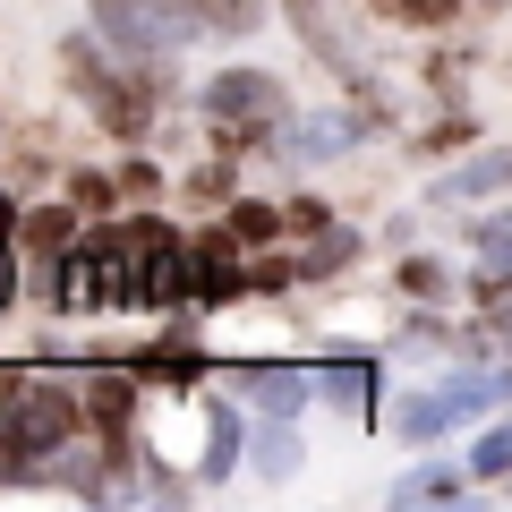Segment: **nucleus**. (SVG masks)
Masks as SVG:
<instances>
[{"label": "nucleus", "instance_id": "f257e3e1", "mask_svg": "<svg viewBox=\"0 0 512 512\" xmlns=\"http://www.w3.org/2000/svg\"><path fill=\"white\" fill-rule=\"evenodd\" d=\"M69 393L60 384H35V376H0V453H52L69 436Z\"/></svg>", "mask_w": 512, "mask_h": 512}, {"label": "nucleus", "instance_id": "f03ea898", "mask_svg": "<svg viewBox=\"0 0 512 512\" xmlns=\"http://www.w3.org/2000/svg\"><path fill=\"white\" fill-rule=\"evenodd\" d=\"M487 402H504V376H453V384H444V393H419V402H410V410H402V419H393V427H402L410 444H427V436H444V427L478 419V410H487Z\"/></svg>", "mask_w": 512, "mask_h": 512}, {"label": "nucleus", "instance_id": "7ed1b4c3", "mask_svg": "<svg viewBox=\"0 0 512 512\" xmlns=\"http://www.w3.org/2000/svg\"><path fill=\"white\" fill-rule=\"evenodd\" d=\"M103 35L120 52H171V43L197 35V18L171 9V0H103Z\"/></svg>", "mask_w": 512, "mask_h": 512}, {"label": "nucleus", "instance_id": "20e7f679", "mask_svg": "<svg viewBox=\"0 0 512 512\" xmlns=\"http://www.w3.org/2000/svg\"><path fill=\"white\" fill-rule=\"evenodd\" d=\"M205 103H214V120H282V86L265 69H222Z\"/></svg>", "mask_w": 512, "mask_h": 512}, {"label": "nucleus", "instance_id": "39448f33", "mask_svg": "<svg viewBox=\"0 0 512 512\" xmlns=\"http://www.w3.org/2000/svg\"><path fill=\"white\" fill-rule=\"evenodd\" d=\"M231 222H222L214 239H197V248H188V291L205 299V308H222V299H239V265H231Z\"/></svg>", "mask_w": 512, "mask_h": 512}, {"label": "nucleus", "instance_id": "423d86ee", "mask_svg": "<svg viewBox=\"0 0 512 512\" xmlns=\"http://www.w3.org/2000/svg\"><path fill=\"white\" fill-rule=\"evenodd\" d=\"M231 384H239V393H256L265 410H299L316 393V376H299V367H231Z\"/></svg>", "mask_w": 512, "mask_h": 512}, {"label": "nucleus", "instance_id": "0eeeda50", "mask_svg": "<svg viewBox=\"0 0 512 512\" xmlns=\"http://www.w3.org/2000/svg\"><path fill=\"white\" fill-rule=\"evenodd\" d=\"M342 146H359V120H350V111H316V120L291 128V154H299V163H325V154H342Z\"/></svg>", "mask_w": 512, "mask_h": 512}, {"label": "nucleus", "instance_id": "6e6552de", "mask_svg": "<svg viewBox=\"0 0 512 512\" xmlns=\"http://www.w3.org/2000/svg\"><path fill=\"white\" fill-rule=\"evenodd\" d=\"M77 402H86V419L103 427V436H120V427H128V410H137V384H128V376H94L86 393H77Z\"/></svg>", "mask_w": 512, "mask_h": 512}, {"label": "nucleus", "instance_id": "1a4fd4ad", "mask_svg": "<svg viewBox=\"0 0 512 512\" xmlns=\"http://www.w3.org/2000/svg\"><path fill=\"white\" fill-rule=\"evenodd\" d=\"M197 367H205V359H197V333H188V325H180V342H154V350H146V376L197 384Z\"/></svg>", "mask_w": 512, "mask_h": 512}, {"label": "nucleus", "instance_id": "9d476101", "mask_svg": "<svg viewBox=\"0 0 512 512\" xmlns=\"http://www.w3.org/2000/svg\"><path fill=\"white\" fill-rule=\"evenodd\" d=\"M504 180H512V154H478V163H470V171H453L436 197H478V188H504Z\"/></svg>", "mask_w": 512, "mask_h": 512}, {"label": "nucleus", "instance_id": "9b49d317", "mask_svg": "<svg viewBox=\"0 0 512 512\" xmlns=\"http://www.w3.org/2000/svg\"><path fill=\"white\" fill-rule=\"evenodd\" d=\"M26 248H35V256H69V205H43V214H26Z\"/></svg>", "mask_w": 512, "mask_h": 512}, {"label": "nucleus", "instance_id": "f8f14e48", "mask_svg": "<svg viewBox=\"0 0 512 512\" xmlns=\"http://www.w3.org/2000/svg\"><path fill=\"white\" fill-rule=\"evenodd\" d=\"M350 256H359V239H350V231H325V239L308 248V265H299V274H308V282H325V274H342Z\"/></svg>", "mask_w": 512, "mask_h": 512}, {"label": "nucleus", "instance_id": "ddd939ff", "mask_svg": "<svg viewBox=\"0 0 512 512\" xmlns=\"http://www.w3.org/2000/svg\"><path fill=\"white\" fill-rule=\"evenodd\" d=\"M231 461H239V419H231V410H214V436H205V478H231Z\"/></svg>", "mask_w": 512, "mask_h": 512}, {"label": "nucleus", "instance_id": "4468645a", "mask_svg": "<svg viewBox=\"0 0 512 512\" xmlns=\"http://www.w3.org/2000/svg\"><path fill=\"white\" fill-rule=\"evenodd\" d=\"M316 393H333V402H367V393H376V367H316Z\"/></svg>", "mask_w": 512, "mask_h": 512}, {"label": "nucleus", "instance_id": "2eb2a0df", "mask_svg": "<svg viewBox=\"0 0 512 512\" xmlns=\"http://www.w3.org/2000/svg\"><path fill=\"white\" fill-rule=\"evenodd\" d=\"M478 248H487V282H504V274H512V214L478 222Z\"/></svg>", "mask_w": 512, "mask_h": 512}, {"label": "nucleus", "instance_id": "dca6fc26", "mask_svg": "<svg viewBox=\"0 0 512 512\" xmlns=\"http://www.w3.org/2000/svg\"><path fill=\"white\" fill-rule=\"evenodd\" d=\"M376 9H384V18H402V26H444L461 0H376Z\"/></svg>", "mask_w": 512, "mask_h": 512}, {"label": "nucleus", "instance_id": "f3484780", "mask_svg": "<svg viewBox=\"0 0 512 512\" xmlns=\"http://www.w3.org/2000/svg\"><path fill=\"white\" fill-rule=\"evenodd\" d=\"M470 470L478 478H512V427H487V444L470 453Z\"/></svg>", "mask_w": 512, "mask_h": 512}, {"label": "nucleus", "instance_id": "a211bd4d", "mask_svg": "<svg viewBox=\"0 0 512 512\" xmlns=\"http://www.w3.org/2000/svg\"><path fill=\"white\" fill-rule=\"evenodd\" d=\"M282 222H291V214H274V205H239V214H231V239H248V248H256V239H274Z\"/></svg>", "mask_w": 512, "mask_h": 512}, {"label": "nucleus", "instance_id": "6ab92c4d", "mask_svg": "<svg viewBox=\"0 0 512 512\" xmlns=\"http://www.w3.org/2000/svg\"><path fill=\"white\" fill-rule=\"evenodd\" d=\"M393 495H402V504H427V495H461V478L427 461V470H419V478H402V487H393Z\"/></svg>", "mask_w": 512, "mask_h": 512}, {"label": "nucleus", "instance_id": "aec40b11", "mask_svg": "<svg viewBox=\"0 0 512 512\" xmlns=\"http://www.w3.org/2000/svg\"><path fill=\"white\" fill-rule=\"evenodd\" d=\"M402 291L436 299V291H444V265H436V256H410V265H402Z\"/></svg>", "mask_w": 512, "mask_h": 512}, {"label": "nucleus", "instance_id": "412c9836", "mask_svg": "<svg viewBox=\"0 0 512 512\" xmlns=\"http://www.w3.org/2000/svg\"><path fill=\"white\" fill-rule=\"evenodd\" d=\"M256 461H265V478H282V470H291V461H299V444H291V436H282V427H274V436L256 444Z\"/></svg>", "mask_w": 512, "mask_h": 512}, {"label": "nucleus", "instance_id": "4be33fe9", "mask_svg": "<svg viewBox=\"0 0 512 512\" xmlns=\"http://www.w3.org/2000/svg\"><path fill=\"white\" fill-rule=\"evenodd\" d=\"M69 197H77V214H103V205H111V180H94V171H77V180H69Z\"/></svg>", "mask_w": 512, "mask_h": 512}, {"label": "nucleus", "instance_id": "5701e85b", "mask_svg": "<svg viewBox=\"0 0 512 512\" xmlns=\"http://www.w3.org/2000/svg\"><path fill=\"white\" fill-rule=\"evenodd\" d=\"M282 214H291V231H325V205H316V197H291Z\"/></svg>", "mask_w": 512, "mask_h": 512}, {"label": "nucleus", "instance_id": "b1692460", "mask_svg": "<svg viewBox=\"0 0 512 512\" xmlns=\"http://www.w3.org/2000/svg\"><path fill=\"white\" fill-rule=\"evenodd\" d=\"M120 188H137V197H154V188H163V171H154V163H128V171H120Z\"/></svg>", "mask_w": 512, "mask_h": 512}, {"label": "nucleus", "instance_id": "393cba45", "mask_svg": "<svg viewBox=\"0 0 512 512\" xmlns=\"http://www.w3.org/2000/svg\"><path fill=\"white\" fill-rule=\"evenodd\" d=\"M18 299V274H9V239H0V308Z\"/></svg>", "mask_w": 512, "mask_h": 512}, {"label": "nucleus", "instance_id": "a878e982", "mask_svg": "<svg viewBox=\"0 0 512 512\" xmlns=\"http://www.w3.org/2000/svg\"><path fill=\"white\" fill-rule=\"evenodd\" d=\"M9 231H18V205H9V197H0V239H9Z\"/></svg>", "mask_w": 512, "mask_h": 512}]
</instances>
